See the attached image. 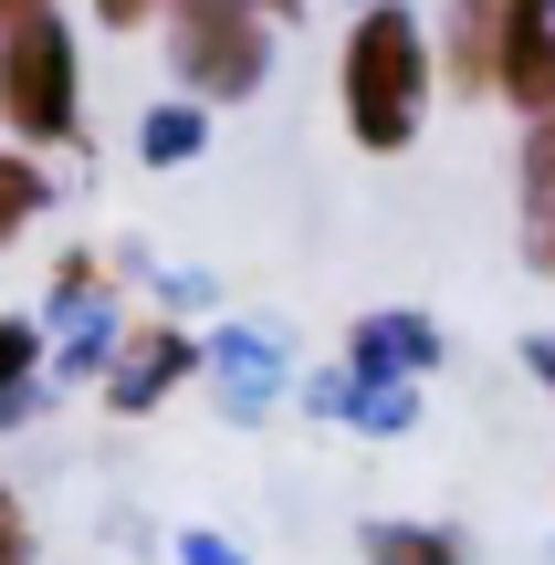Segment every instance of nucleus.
Here are the masks:
<instances>
[{
    "mask_svg": "<svg viewBox=\"0 0 555 565\" xmlns=\"http://www.w3.org/2000/svg\"><path fill=\"white\" fill-rule=\"evenodd\" d=\"M263 11H273V21H284V11H305V0H263Z\"/></svg>",
    "mask_w": 555,
    "mask_h": 565,
    "instance_id": "2eb2a0df",
    "label": "nucleus"
},
{
    "mask_svg": "<svg viewBox=\"0 0 555 565\" xmlns=\"http://www.w3.org/2000/svg\"><path fill=\"white\" fill-rule=\"evenodd\" d=\"M32 366H42V335H32V324H0V419L21 408V387H32Z\"/></svg>",
    "mask_w": 555,
    "mask_h": 565,
    "instance_id": "9d476101",
    "label": "nucleus"
},
{
    "mask_svg": "<svg viewBox=\"0 0 555 565\" xmlns=\"http://www.w3.org/2000/svg\"><path fill=\"white\" fill-rule=\"evenodd\" d=\"M168 63L200 105H242L273 74V11L263 0H168Z\"/></svg>",
    "mask_w": 555,
    "mask_h": 565,
    "instance_id": "7ed1b4c3",
    "label": "nucleus"
},
{
    "mask_svg": "<svg viewBox=\"0 0 555 565\" xmlns=\"http://www.w3.org/2000/svg\"><path fill=\"white\" fill-rule=\"evenodd\" d=\"M545 377H555V356H545Z\"/></svg>",
    "mask_w": 555,
    "mask_h": 565,
    "instance_id": "dca6fc26",
    "label": "nucleus"
},
{
    "mask_svg": "<svg viewBox=\"0 0 555 565\" xmlns=\"http://www.w3.org/2000/svg\"><path fill=\"white\" fill-rule=\"evenodd\" d=\"M0 565H32V513H21L11 482H0Z\"/></svg>",
    "mask_w": 555,
    "mask_h": 565,
    "instance_id": "9b49d317",
    "label": "nucleus"
},
{
    "mask_svg": "<svg viewBox=\"0 0 555 565\" xmlns=\"http://www.w3.org/2000/svg\"><path fill=\"white\" fill-rule=\"evenodd\" d=\"M440 74L461 95H503V0H451L440 21Z\"/></svg>",
    "mask_w": 555,
    "mask_h": 565,
    "instance_id": "39448f33",
    "label": "nucleus"
},
{
    "mask_svg": "<svg viewBox=\"0 0 555 565\" xmlns=\"http://www.w3.org/2000/svg\"><path fill=\"white\" fill-rule=\"evenodd\" d=\"M503 105L555 116V0H503Z\"/></svg>",
    "mask_w": 555,
    "mask_h": 565,
    "instance_id": "20e7f679",
    "label": "nucleus"
},
{
    "mask_svg": "<svg viewBox=\"0 0 555 565\" xmlns=\"http://www.w3.org/2000/svg\"><path fill=\"white\" fill-rule=\"evenodd\" d=\"M189 147H200V116H158L147 126V158H189Z\"/></svg>",
    "mask_w": 555,
    "mask_h": 565,
    "instance_id": "f8f14e48",
    "label": "nucleus"
},
{
    "mask_svg": "<svg viewBox=\"0 0 555 565\" xmlns=\"http://www.w3.org/2000/svg\"><path fill=\"white\" fill-rule=\"evenodd\" d=\"M105 32H147V21H168V0H95Z\"/></svg>",
    "mask_w": 555,
    "mask_h": 565,
    "instance_id": "ddd939ff",
    "label": "nucleus"
},
{
    "mask_svg": "<svg viewBox=\"0 0 555 565\" xmlns=\"http://www.w3.org/2000/svg\"><path fill=\"white\" fill-rule=\"evenodd\" d=\"M32 210H42V168L21 158V147H0V242H21Z\"/></svg>",
    "mask_w": 555,
    "mask_h": 565,
    "instance_id": "1a4fd4ad",
    "label": "nucleus"
},
{
    "mask_svg": "<svg viewBox=\"0 0 555 565\" xmlns=\"http://www.w3.org/2000/svg\"><path fill=\"white\" fill-rule=\"evenodd\" d=\"M367 565H461V545L430 524H367Z\"/></svg>",
    "mask_w": 555,
    "mask_h": 565,
    "instance_id": "6e6552de",
    "label": "nucleus"
},
{
    "mask_svg": "<svg viewBox=\"0 0 555 565\" xmlns=\"http://www.w3.org/2000/svg\"><path fill=\"white\" fill-rule=\"evenodd\" d=\"M179 366H189V335H168V324H147V335H137V356L116 366V408H147V398H158L168 377H179Z\"/></svg>",
    "mask_w": 555,
    "mask_h": 565,
    "instance_id": "0eeeda50",
    "label": "nucleus"
},
{
    "mask_svg": "<svg viewBox=\"0 0 555 565\" xmlns=\"http://www.w3.org/2000/svg\"><path fill=\"white\" fill-rule=\"evenodd\" d=\"M32 11H53V0H0V32H11V21H32Z\"/></svg>",
    "mask_w": 555,
    "mask_h": 565,
    "instance_id": "4468645a",
    "label": "nucleus"
},
{
    "mask_svg": "<svg viewBox=\"0 0 555 565\" xmlns=\"http://www.w3.org/2000/svg\"><path fill=\"white\" fill-rule=\"evenodd\" d=\"M0 126L21 147H74L84 137V53L53 11L0 32Z\"/></svg>",
    "mask_w": 555,
    "mask_h": 565,
    "instance_id": "f03ea898",
    "label": "nucleus"
},
{
    "mask_svg": "<svg viewBox=\"0 0 555 565\" xmlns=\"http://www.w3.org/2000/svg\"><path fill=\"white\" fill-rule=\"evenodd\" d=\"M430 32H419V11H398V0H367V11L346 21V53H335V105H346V137L367 147V158H398V147L419 137V116H430Z\"/></svg>",
    "mask_w": 555,
    "mask_h": 565,
    "instance_id": "f257e3e1",
    "label": "nucleus"
},
{
    "mask_svg": "<svg viewBox=\"0 0 555 565\" xmlns=\"http://www.w3.org/2000/svg\"><path fill=\"white\" fill-rule=\"evenodd\" d=\"M514 210H524V263H535V273H555V116H524Z\"/></svg>",
    "mask_w": 555,
    "mask_h": 565,
    "instance_id": "423d86ee",
    "label": "nucleus"
}]
</instances>
